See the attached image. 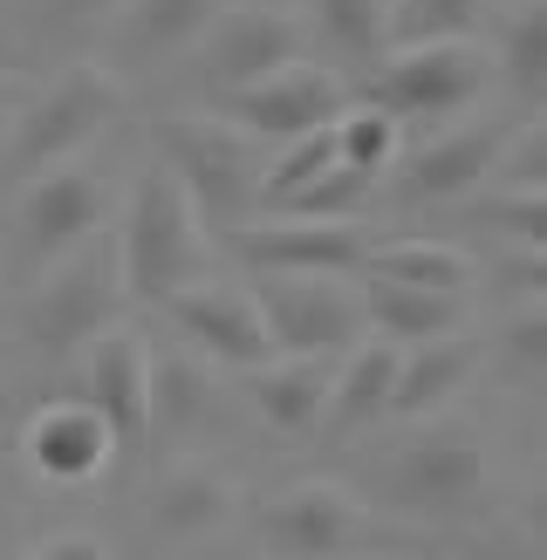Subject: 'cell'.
I'll list each match as a JSON object with an SVG mask.
<instances>
[{
    "instance_id": "obj_1",
    "label": "cell",
    "mask_w": 547,
    "mask_h": 560,
    "mask_svg": "<svg viewBox=\"0 0 547 560\" xmlns=\"http://www.w3.org/2000/svg\"><path fill=\"white\" fill-rule=\"evenodd\" d=\"M124 294L164 301L191 288L206 273V240H199V206L185 199V185L172 172H144L124 212V246H117Z\"/></svg>"
},
{
    "instance_id": "obj_2",
    "label": "cell",
    "mask_w": 547,
    "mask_h": 560,
    "mask_svg": "<svg viewBox=\"0 0 547 560\" xmlns=\"http://www.w3.org/2000/svg\"><path fill=\"white\" fill-rule=\"evenodd\" d=\"M158 151H164V172L199 206V219L233 226L260 199V172H267L260 137L226 117H158Z\"/></svg>"
},
{
    "instance_id": "obj_3",
    "label": "cell",
    "mask_w": 547,
    "mask_h": 560,
    "mask_svg": "<svg viewBox=\"0 0 547 560\" xmlns=\"http://www.w3.org/2000/svg\"><path fill=\"white\" fill-rule=\"evenodd\" d=\"M117 103H124V82L103 62H69L48 82V96L14 124L8 164L21 178H42V172H55V164H69V151H82L109 117H117Z\"/></svg>"
},
{
    "instance_id": "obj_4",
    "label": "cell",
    "mask_w": 547,
    "mask_h": 560,
    "mask_svg": "<svg viewBox=\"0 0 547 560\" xmlns=\"http://www.w3.org/2000/svg\"><path fill=\"white\" fill-rule=\"evenodd\" d=\"M500 75L492 55L458 35V42H404L376 75V109L391 117H458L486 96V82Z\"/></svg>"
},
{
    "instance_id": "obj_5",
    "label": "cell",
    "mask_w": 547,
    "mask_h": 560,
    "mask_svg": "<svg viewBox=\"0 0 547 560\" xmlns=\"http://www.w3.org/2000/svg\"><path fill=\"white\" fill-rule=\"evenodd\" d=\"M117 301H124V273L90 246H75L69 260H55L35 307H27V342L48 355H75L82 342H96L117 322Z\"/></svg>"
},
{
    "instance_id": "obj_6",
    "label": "cell",
    "mask_w": 547,
    "mask_h": 560,
    "mask_svg": "<svg viewBox=\"0 0 547 560\" xmlns=\"http://www.w3.org/2000/svg\"><path fill=\"white\" fill-rule=\"evenodd\" d=\"M260 315L274 335V355H328L363 328V294L342 288V273H267Z\"/></svg>"
},
{
    "instance_id": "obj_7",
    "label": "cell",
    "mask_w": 547,
    "mask_h": 560,
    "mask_svg": "<svg viewBox=\"0 0 547 560\" xmlns=\"http://www.w3.org/2000/svg\"><path fill=\"white\" fill-rule=\"evenodd\" d=\"M486 479H492L486 444L465 424H431L424 438H410L397 452V465H391L397 499L418 506V513H465V506H479Z\"/></svg>"
},
{
    "instance_id": "obj_8",
    "label": "cell",
    "mask_w": 547,
    "mask_h": 560,
    "mask_svg": "<svg viewBox=\"0 0 547 560\" xmlns=\"http://www.w3.org/2000/svg\"><path fill=\"white\" fill-rule=\"evenodd\" d=\"M349 109V82L336 69H315V62H281L274 75L246 82V90L226 96L219 117L254 130V137H301V130H322Z\"/></svg>"
},
{
    "instance_id": "obj_9",
    "label": "cell",
    "mask_w": 547,
    "mask_h": 560,
    "mask_svg": "<svg viewBox=\"0 0 547 560\" xmlns=\"http://www.w3.org/2000/svg\"><path fill=\"white\" fill-rule=\"evenodd\" d=\"M260 520H267V540L294 560H328V553H349L363 540H383V526L336 479H301L288 492H274Z\"/></svg>"
},
{
    "instance_id": "obj_10",
    "label": "cell",
    "mask_w": 547,
    "mask_h": 560,
    "mask_svg": "<svg viewBox=\"0 0 547 560\" xmlns=\"http://www.w3.org/2000/svg\"><path fill=\"white\" fill-rule=\"evenodd\" d=\"M103 212H109V185L96 172L55 164V172L27 178V191H21V240H27V254H35V267H55V260H69L75 246H90V233L103 226Z\"/></svg>"
},
{
    "instance_id": "obj_11",
    "label": "cell",
    "mask_w": 547,
    "mask_h": 560,
    "mask_svg": "<svg viewBox=\"0 0 547 560\" xmlns=\"http://www.w3.org/2000/svg\"><path fill=\"white\" fill-rule=\"evenodd\" d=\"M301 42L309 27L288 8H233V14H212L206 27V82L219 96L246 90V82L274 75L281 62H301Z\"/></svg>"
},
{
    "instance_id": "obj_12",
    "label": "cell",
    "mask_w": 547,
    "mask_h": 560,
    "mask_svg": "<svg viewBox=\"0 0 547 560\" xmlns=\"http://www.w3.org/2000/svg\"><path fill=\"white\" fill-rule=\"evenodd\" d=\"M82 404L109 424L117 452H137L151 438V342L137 328L109 322L90 342V389H82Z\"/></svg>"
},
{
    "instance_id": "obj_13",
    "label": "cell",
    "mask_w": 547,
    "mask_h": 560,
    "mask_svg": "<svg viewBox=\"0 0 547 560\" xmlns=\"http://www.w3.org/2000/svg\"><path fill=\"white\" fill-rule=\"evenodd\" d=\"M164 315L178 322V335H191L199 349H212L219 362L233 370H260L274 355V335H267V315L246 288H226V280H191V288L164 294L158 301Z\"/></svg>"
},
{
    "instance_id": "obj_14",
    "label": "cell",
    "mask_w": 547,
    "mask_h": 560,
    "mask_svg": "<svg viewBox=\"0 0 547 560\" xmlns=\"http://www.w3.org/2000/svg\"><path fill=\"white\" fill-rule=\"evenodd\" d=\"M233 254L267 273H356L370 240L349 219H274V226H233Z\"/></svg>"
},
{
    "instance_id": "obj_15",
    "label": "cell",
    "mask_w": 547,
    "mask_h": 560,
    "mask_svg": "<svg viewBox=\"0 0 547 560\" xmlns=\"http://www.w3.org/2000/svg\"><path fill=\"white\" fill-rule=\"evenodd\" d=\"M527 130L520 117H492V124H465L452 137H438V144L410 151L404 158V199H465L473 185H486L492 172L507 164V144Z\"/></svg>"
},
{
    "instance_id": "obj_16",
    "label": "cell",
    "mask_w": 547,
    "mask_h": 560,
    "mask_svg": "<svg viewBox=\"0 0 547 560\" xmlns=\"http://www.w3.org/2000/svg\"><path fill=\"white\" fill-rule=\"evenodd\" d=\"M21 444H27V465L48 471V479H96L109 465V452H117L109 424L82 397H55L48 410H35V424L21 431Z\"/></svg>"
},
{
    "instance_id": "obj_17",
    "label": "cell",
    "mask_w": 547,
    "mask_h": 560,
    "mask_svg": "<svg viewBox=\"0 0 547 560\" xmlns=\"http://www.w3.org/2000/svg\"><path fill=\"white\" fill-rule=\"evenodd\" d=\"M486 362V342L479 335H431V342H410L404 362H397V383H391V410L397 417H424L452 397V389L473 383V370Z\"/></svg>"
},
{
    "instance_id": "obj_18",
    "label": "cell",
    "mask_w": 547,
    "mask_h": 560,
    "mask_svg": "<svg viewBox=\"0 0 547 560\" xmlns=\"http://www.w3.org/2000/svg\"><path fill=\"white\" fill-rule=\"evenodd\" d=\"M328 355H267L254 370V404L274 431H315L328 410Z\"/></svg>"
},
{
    "instance_id": "obj_19",
    "label": "cell",
    "mask_w": 547,
    "mask_h": 560,
    "mask_svg": "<svg viewBox=\"0 0 547 560\" xmlns=\"http://www.w3.org/2000/svg\"><path fill=\"white\" fill-rule=\"evenodd\" d=\"M233 513V479L212 465H172L151 492V526L172 540H191V534H212L219 520Z\"/></svg>"
},
{
    "instance_id": "obj_20",
    "label": "cell",
    "mask_w": 547,
    "mask_h": 560,
    "mask_svg": "<svg viewBox=\"0 0 547 560\" xmlns=\"http://www.w3.org/2000/svg\"><path fill=\"white\" fill-rule=\"evenodd\" d=\"M363 322H376L383 342H431V335L458 328V294H431V288H404V280H370L363 288Z\"/></svg>"
},
{
    "instance_id": "obj_21",
    "label": "cell",
    "mask_w": 547,
    "mask_h": 560,
    "mask_svg": "<svg viewBox=\"0 0 547 560\" xmlns=\"http://www.w3.org/2000/svg\"><path fill=\"white\" fill-rule=\"evenodd\" d=\"M370 280H404V288H431V294H465L473 288V260L452 240H383L363 254Z\"/></svg>"
},
{
    "instance_id": "obj_22",
    "label": "cell",
    "mask_w": 547,
    "mask_h": 560,
    "mask_svg": "<svg viewBox=\"0 0 547 560\" xmlns=\"http://www.w3.org/2000/svg\"><path fill=\"white\" fill-rule=\"evenodd\" d=\"M397 362H404L397 342H363V349L349 355V370L328 383V417H336L342 431H356V424H370V417H383V410H391Z\"/></svg>"
},
{
    "instance_id": "obj_23",
    "label": "cell",
    "mask_w": 547,
    "mask_h": 560,
    "mask_svg": "<svg viewBox=\"0 0 547 560\" xmlns=\"http://www.w3.org/2000/svg\"><path fill=\"white\" fill-rule=\"evenodd\" d=\"M212 417V370L191 355H151V424L172 438Z\"/></svg>"
},
{
    "instance_id": "obj_24",
    "label": "cell",
    "mask_w": 547,
    "mask_h": 560,
    "mask_svg": "<svg viewBox=\"0 0 547 560\" xmlns=\"http://www.w3.org/2000/svg\"><path fill=\"white\" fill-rule=\"evenodd\" d=\"M219 14V0H130L124 8V48L137 55H172L185 42H199Z\"/></svg>"
},
{
    "instance_id": "obj_25",
    "label": "cell",
    "mask_w": 547,
    "mask_h": 560,
    "mask_svg": "<svg viewBox=\"0 0 547 560\" xmlns=\"http://www.w3.org/2000/svg\"><path fill=\"white\" fill-rule=\"evenodd\" d=\"M492 69H507V82L520 96H540V82H547V8L540 0H520V8L507 14Z\"/></svg>"
},
{
    "instance_id": "obj_26",
    "label": "cell",
    "mask_w": 547,
    "mask_h": 560,
    "mask_svg": "<svg viewBox=\"0 0 547 560\" xmlns=\"http://www.w3.org/2000/svg\"><path fill=\"white\" fill-rule=\"evenodd\" d=\"M336 158L349 164V172H363V178H376V172H391V158H397V117L391 109H342L336 117Z\"/></svg>"
},
{
    "instance_id": "obj_27",
    "label": "cell",
    "mask_w": 547,
    "mask_h": 560,
    "mask_svg": "<svg viewBox=\"0 0 547 560\" xmlns=\"http://www.w3.org/2000/svg\"><path fill=\"white\" fill-rule=\"evenodd\" d=\"M479 14H486V0H397L383 21H391L397 42H458V35H473Z\"/></svg>"
},
{
    "instance_id": "obj_28",
    "label": "cell",
    "mask_w": 547,
    "mask_h": 560,
    "mask_svg": "<svg viewBox=\"0 0 547 560\" xmlns=\"http://www.w3.org/2000/svg\"><path fill=\"white\" fill-rule=\"evenodd\" d=\"M322 27L342 55H376L391 42V21H383V0H322Z\"/></svg>"
},
{
    "instance_id": "obj_29",
    "label": "cell",
    "mask_w": 547,
    "mask_h": 560,
    "mask_svg": "<svg viewBox=\"0 0 547 560\" xmlns=\"http://www.w3.org/2000/svg\"><path fill=\"white\" fill-rule=\"evenodd\" d=\"M479 219H486V226H500V233H513L520 246H540V233H547L540 178H520L513 191H486V206H479Z\"/></svg>"
},
{
    "instance_id": "obj_30",
    "label": "cell",
    "mask_w": 547,
    "mask_h": 560,
    "mask_svg": "<svg viewBox=\"0 0 547 560\" xmlns=\"http://www.w3.org/2000/svg\"><path fill=\"white\" fill-rule=\"evenodd\" d=\"M376 178H363V172H349V164H336V172H322L309 191H294L288 199V212L294 219H349L356 206H363V191H370Z\"/></svg>"
},
{
    "instance_id": "obj_31",
    "label": "cell",
    "mask_w": 547,
    "mask_h": 560,
    "mask_svg": "<svg viewBox=\"0 0 547 560\" xmlns=\"http://www.w3.org/2000/svg\"><path fill=\"white\" fill-rule=\"evenodd\" d=\"M507 355H513L520 376H540V355H547V322H540V307H527V315L507 322Z\"/></svg>"
},
{
    "instance_id": "obj_32",
    "label": "cell",
    "mask_w": 547,
    "mask_h": 560,
    "mask_svg": "<svg viewBox=\"0 0 547 560\" xmlns=\"http://www.w3.org/2000/svg\"><path fill=\"white\" fill-rule=\"evenodd\" d=\"M21 560H103V540H90V534H55V540H35Z\"/></svg>"
},
{
    "instance_id": "obj_33",
    "label": "cell",
    "mask_w": 547,
    "mask_h": 560,
    "mask_svg": "<svg viewBox=\"0 0 547 560\" xmlns=\"http://www.w3.org/2000/svg\"><path fill=\"white\" fill-rule=\"evenodd\" d=\"M69 14H109V8H124V0H62Z\"/></svg>"
},
{
    "instance_id": "obj_34",
    "label": "cell",
    "mask_w": 547,
    "mask_h": 560,
    "mask_svg": "<svg viewBox=\"0 0 547 560\" xmlns=\"http://www.w3.org/2000/svg\"><path fill=\"white\" fill-rule=\"evenodd\" d=\"M0 109H8V90H0Z\"/></svg>"
}]
</instances>
